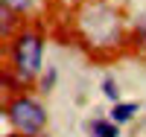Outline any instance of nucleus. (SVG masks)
I'll return each instance as SVG.
<instances>
[{
    "label": "nucleus",
    "instance_id": "obj_5",
    "mask_svg": "<svg viewBox=\"0 0 146 137\" xmlns=\"http://www.w3.org/2000/svg\"><path fill=\"white\" fill-rule=\"evenodd\" d=\"M3 6H9V9H27L29 0H3Z\"/></svg>",
    "mask_w": 146,
    "mask_h": 137
},
{
    "label": "nucleus",
    "instance_id": "obj_1",
    "mask_svg": "<svg viewBox=\"0 0 146 137\" xmlns=\"http://www.w3.org/2000/svg\"><path fill=\"white\" fill-rule=\"evenodd\" d=\"M9 120L23 137H38V131L47 122V114H44V108L35 102V99L21 96V99H15V102L9 105Z\"/></svg>",
    "mask_w": 146,
    "mask_h": 137
},
{
    "label": "nucleus",
    "instance_id": "obj_2",
    "mask_svg": "<svg viewBox=\"0 0 146 137\" xmlns=\"http://www.w3.org/2000/svg\"><path fill=\"white\" fill-rule=\"evenodd\" d=\"M41 53H44V47H41V38L38 35H21V38L15 41V64L18 70L23 73V76H35V73L41 70Z\"/></svg>",
    "mask_w": 146,
    "mask_h": 137
},
{
    "label": "nucleus",
    "instance_id": "obj_3",
    "mask_svg": "<svg viewBox=\"0 0 146 137\" xmlns=\"http://www.w3.org/2000/svg\"><path fill=\"white\" fill-rule=\"evenodd\" d=\"M135 111H137L135 102H120V105L111 111V117H114V122H129L131 117H135Z\"/></svg>",
    "mask_w": 146,
    "mask_h": 137
},
{
    "label": "nucleus",
    "instance_id": "obj_4",
    "mask_svg": "<svg viewBox=\"0 0 146 137\" xmlns=\"http://www.w3.org/2000/svg\"><path fill=\"white\" fill-rule=\"evenodd\" d=\"M94 137H117V128L108 122H96L94 126Z\"/></svg>",
    "mask_w": 146,
    "mask_h": 137
},
{
    "label": "nucleus",
    "instance_id": "obj_6",
    "mask_svg": "<svg viewBox=\"0 0 146 137\" xmlns=\"http://www.w3.org/2000/svg\"><path fill=\"white\" fill-rule=\"evenodd\" d=\"M102 88H105V93L111 96V99H117V85H114L111 79H105V85H102Z\"/></svg>",
    "mask_w": 146,
    "mask_h": 137
},
{
    "label": "nucleus",
    "instance_id": "obj_7",
    "mask_svg": "<svg viewBox=\"0 0 146 137\" xmlns=\"http://www.w3.org/2000/svg\"><path fill=\"white\" fill-rule=\"evenodd\" d=\"M38 137H41V134H38Z\"/></svg>",
    "mask_w": 146,
    "mask_h": 137
}]
</instances>
